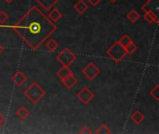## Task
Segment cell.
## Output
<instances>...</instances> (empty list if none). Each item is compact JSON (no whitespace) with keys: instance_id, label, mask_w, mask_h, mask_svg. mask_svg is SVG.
I'll return each instance as SVG.
<instances>
[{"instance_id":"1","label":"cell","mask_w":159,"mask_h":134,"mask_svg":"<svg viewBox=\"0 0 159 134\" xmlns=\"http://www.w3.org/2000/svg\"><path fill=\"white\" fill-rule=\"evenodd\" d=\"M0 28L12 29L33 50H37L57 30V26L54 22H52L36 6L31 7L15 24H0Z\"/></svg>"},{"instance_id":"2","label":"cell","mask_w":159,"mask_h":134,"mask_svg":"<svg viewBox=\"0 0 159 134\" xmlns=\"http://www.w3.org/2000/svg\"><path fill=\"white\" fill-rule=\"evenodd\" d=\"M23 95L33 104H36L45 95L46 91L36 83L33 82L23 92Z\"/></svg>"},{"instance_id":"3","label":"cell","mask_w":159,"mask_h":134,"mask_svg":"<svg viewBox=\"0 0 159 134\" xmlns=\"http://www.w3.org/2000/svg\"><path fill=\"white\" fill-rule=\"evenodd\" d=\"M106 54L116 63L120 62L128 54L123 46L119 44L118 41L115 42L106 51Z\"/></svg>"},{"instance_id":"4","label":"cell","mask_w":159,"mask_h":134,"mask_svg":"<svg viewBox=\"0 0 159 134\" xmlns=\"http://www.w3.org/2000/svg\"><path fill=\"white\" fill-rule=\"evenodd\" d=\"M56 59L62 65L70 66L72 63H74L76 61V56L71 49H69L68 48H65L57 55Z\"/></svg>"},{"instance_id":"5","label":"cell","mask_w":159,"mask_h":134,"mask_svg":"<svg viewBox=\"0 0 159 134\" xmlns=\"http://www.w3.org/2000/svg\"><path fill=\"white\" fill-rule=\"evenodd\" d=\"M82 73L89 80H93L100 75L101 70L93 62H89L82 69Z\"/></svg>"},{"instance_id":"6","label":"cell","mask_w":159,"mask_h":134,"mask_svg":"<svg viewBox=\"0 0 159 134\" xmlns=\"http://www.w3.org/2000/svg\"><path fill=\"white\" fill-rule=\"evenodd\" d=\"M76 97L84 104H89L95 98V94L88 87H85L79 92L76 93Z\"/></svg>"},{"instance_id":"7","label":"cell","mask_w":159,"mask_h":134,"mask_svg":"<svg viewBox=\"0 0 159 134\" xmlns=\"http://www.w3.org/2000/svg\"><path fill=\"white\" fill-rule=\"evenodd\" d=\"M159 0H148L144 5H143V11H151L158 16Z\"/></svg>"},{"instance_id":"8","label":"cell","mask_w":159,"mask_h":134,"mask_svg":"<svg viewBox=\"0 0 159 134\" xmlns=\"http://www.w3.org/2000/svg\"><path fill=\"white\" fill-rule=\"evenodd\" d=\"M11 81L17 86V87H21L26 81H27V76L20 70H18L11 77Z\"/></svg>"},{"instance_id":"9","label":"cell","mask_w":159,"mask_h":134,"mask_svg":"<svg viewBox=\"0 0 159 134\" xmlns=\"http://www.w3.org/2000/svg\"><path fill=\"white\" fill-rule=\"evenodd\" d=\"M42 8H44L46 11H49L51 8L54 7L56 4L59 3L60 0H34Z\"/></svg>"},{"instance_id":"10","label":"cell","mask_w":159,"mask_h":134,"mask_svg":"<svg viewBox=\"0 0 159 134\" xmlns=\"http://www.w3.org/2000/svg\"><path fill=\"white\" fill-rule=\"evenodd\" d=\"M74 8H75V10L78 14L82 15V14H84L86 11H88V9H89V5H88L84 0H78V1L75 4Z\"/></svg>"},{"instance_id":"11","label":"cell","mask_w":159,"mask_h":134,"mask_svg":"<svg viewBox=\"0 0 159 134\" xmlns=\"http://www.w3.org/2000/svg\"><path fill=\"white\" fill-rule=\"evenodd\" d=\"M48 18L52 21V22H57L62 18V14L58 8H52L49 10V13L48 15Z\"/></svg>"},{"instance_id":"12","label":"cell","mask_w":159,"mask_h":134,"mask_svg":"<svg viewBox=\"0 0 159 134\" xmlns=\"http://www.w3.org/2000/svg\"><path fill=\"white\" fill-rule=\"evenodd\" d=\"M70 75H73V72L70 70L69 66H66V65H62V67L57 72V76L61 80H63L65 77H67Z\"/></svg>"},{"instance_id":"13","label":"cell","mask_w":159,"mask_h":134,"mask_svg":"<svg viewBox=\"0 0 159 134\" xmlns=\"http://www.w3.org/2000/svg\"><path fill=\"white\" fill-rule=\"evenodd\" d=\"M61 82L63 83V85L67 88V89H72L76 83H77V79L75 77L74 74L68 76L67 77H65L63 80H61Z\"/></svg>"},{"instance_id":"14","label":"cell","mask_w":159,"mask_h":134,"mask_svg":"<svg viewBox=\"0 0 159 134\" xmlns=\"http://www.w3.org/2000/svg\"><path fill=\"white\" fill-rule=\"evenodd\" d=\"M143 18L148 23H156V24H157L159 22L158 16L156 15L155 13L151 12V11H145V13L143 15Z\"/></svg>"},{"instance_id":"15","label":"cell","mask_w":159,"mask_h":134,"mask_svg":"<svg viewBox=\"0 0 159 134\" xmlns=\"http://www.w3.org/2000/svg\"><path fill=\"white\" fill-rule=\"evenodd\" d=\"M130 118H131V120H132L135 124L139 125V124H141V123L145 119V117H144V115H143L141 111L137 110V111H135V112L130 116Z\"/></svg>"},{"instance_id":"16","label":"cell","mask_w":159,"mask_h":134,"mask_svg":"<svg viewBox=\"0 0 159 134\" xmlns=\"http://www.w3.org/2000/svg\"><path fill=\"white\" fill-rule=\"evenodd\" d=\"M140 18H141V14H140L137 10H135V9L130 10V11L128 13V15H127V19H128L131 23L137 22V21H139Z\"/></svg>"},{"instance_id":"17","label":"cell","mask_w":159,"mask_h":134,"mask_svg":"<svg viewBox=\"0 0 159 134\" xmlns=\"http://www.w3.org/2000/svg\"><path fill=\"white\" fill-rule=\"evenodd\" d=\"M16 114H17V117H18L20 119L24 120L27 117H29L30 112H29L24 106H21V107H20V108L18 109V111L16 112Z\"/></svg>"},{"instance_id":"18","label":"cell","mask_w":159,"mask_h":134,"mask_svg":"<svg viewBox=\"0 0 159 134\" xmlns=\"http://www.w3.org/2000/svg\"><path fill=\"white\" fill-rule=\"evenodd\" d=\"M46 47L47 49L50 51V52H54L58 48H59V44L56 40H54L53 38L49 39L47 43H46Z\"/></svg>"},{"instance_id":"19","label":"cell","mask_w":159,"mask_h":134,"mask_svg":"<svg viewBox=\"0 0 159 134\" xmlns=\"http://www.w3.org/2000/svg\"><path fill=\"white\" fill-rule=\"evenodd\" d=\"M149 95L154 98L157 102L159 101V85H156L150 91H149Z\"/></svg>"},{"instance_id":"20","label":"cell","mask_w":159,"mask_h":134,"mask_svg":"<svg viewBox=\"0 0 159 134\" xmlns=\"http://www.w3.org/2000/svg\"><path fill=\"white\" fill-rule=\"evenodd\" d=\"M118 42H119V44H120L121 46H123V47L125 48V47L128 46L129 43L133 42V40H132V38H131L130 36H129L128 35H123V36L118 40Z\"/></svg>"},{"instance_id":"21","label":"cell","mask_w":159,"mask_h":134,"mask_svg":"<svg viewBox=\"0 0 159 134\" xmlns=\"http://www.w3.org/2000/svg\"><path fill=\"white\" fill-rule=\"evenodd\" d=\"M95 132L97 134H110L111 133V131H110L109 128L103 123V124H102V125L96 130Z\"/></svg>"},{"instance_id":"22","label":"cell","mask_w":159,"mask_h":134,"mask_svg":"<svg viewBox=\"0 0 159 134\" xmlns=\"http://www.w3.org/2000/svg\"><path fill=\"white\" fill-rule=\"evenodd\" d=\"M125 49H126L127 54H133L137 50V46L134 44V42H131L128 46L125 47Z\"/></svg>"},{"instance_id":"23","label":"cell","mask_w":159,"mask_h":134,"mask_svg":"<svg viewBox=\"0 0 159 134\" xmlns=\"http://www.w3.org/2000/svg\"><path fill=\"white\" fill-rule=\"evenodd\" d=\"M9 19V16L5 11H0V24H4L7 20Z\"/></svg>"},{"instance_id":"24","label":"cell","mask_w":159,"mask_h":134,"mask_svg":"<svg viewBox=\"0 0 159 134\" xmlns=\"http://www.w3.org/2000/svg\"><path fill=\"white\" fill-rule=\"evenodd\" d=\"M79 133L80 134H91L92 133V131H90L89 127L85 126V127H83V128L80 130Z\"/></svg>"},{"instance_id":"25","label":"cell","mask_w":159,"mask_h":134,"mask_svg":"<svg viewBox=\"0 0 159 134\" xmlns=\"http://www.w3.org/2000/svg\"><path fill=\"white\" fill-rule=\"evenodd\" d=\"M88 1H89V3L92 7H97L100 4V2H101V0H88Z\"/></svg>"},{"instance_id":"26","label":"cell","mask_w":159,"mask_h":134,"mask_svg":"<svg viewBox=\"0 0 159 134\" xmlns=\"http://www.w3.org/2000/svg\"><path fill=\"white\" fill-rule=\"evenodd\" d=\"M5 120H6V118L0 113V125H2V124L5 122Z\"/></svg>"},{"instance_id":"27","label":"cell","mask_w":159,"mask_h":134,"mask_svg":"<svg viewBox=\"0 0 159 134\" xmlns=\"http://www.w3.org/2000/svg\"><path fill=\"white\" fill-rule=\"evenodd\" d=\"M4 1H5L6 3H7V4H9V3H11V2H12L13 0H4Z\"/></svg>"},{"instance_id":"28","label":"cell","mask_w":159,"mask_h":134,"mask_svg":"<svg viewBox=\"0 0 159 134\" xmlns=\"http://www.w3.org/2000/svg\"><path fill=\"white\" fill-rule=\"evenodd\" d=\"M3 50H4V49H3V47H2V46L0 45V54H1L2 52H3Z\"/></svg>"},{"instance_id":"29","label":"cell","mask_w":159,"mask_h":134,"mask_svg":"<svg viewBox=\"0 0 159 134\" xmlns=\"http://www.w3.org/2000/svg\"><path fill=\"white\" fill-rule=\"evenodd\" d=\"M109 1H110L111 3H116V2L117 0H109Z\"/></svg>"},{"instance_id":"30","label":"cell","mask_w":159,"mask_h":134,"mask_svg":"<svg viewBox=\"0 0 159 134\" xmlns=\"http://www.w3.org/2000/svg\"><path fill=\"white\" fill-rule=\"evenodd\" d=\"M1 127H2V125H0V130H1Z\"/></svg>"}]
</instances>
